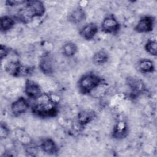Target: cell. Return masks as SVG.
Returning a JSON list of instances; mask_svg holds the SVG:
<instances>
[{"label": "cell", "mask_w": 157, "mask_h": 157, "mask_svg": "<svg viewBox=\"0 0 157 157\" xmlns=\"http://www.w3.org/2000/svg\"><path fill=\"white\" fill-rule=\"evenodd\" d=\"M39 146L43 152L50 155H56L59 152V148L57 144L53 139L50 137H45L42 139Z\"/></svg>", "instance_id": "11"}, {"label": "cell", "mask_w": 157, "mask_h": 157, "mask_svg": "<svg viewBox=\"0 0 157 157\" xmlns=\"http://www.w3.org/2000/svg\"><path fill=\"white\" fill-rule=\"evenodd\" d=\"M6 71L15 77H24L29 75L33 72V67L24 65L20 61H10L6 66Z\"/></svg>", "instance_id": "4"}, {"label": "cell", "mask_w": 157, "mask_h": 157, "mask_svg": "<svg viewBox=\"0 0 157 157\" xmlns=\"http://www.w3.org/2000/svg\"><path fill=\"white\" fill-rule=\"evenodd\" d=\"M30 105L28 101L21 96L14 101L10 105V112L15 117L20 116L25 113L29 109Z\"/></svg>", "instance_id": "9"}, {"label": "cell", "mask_w": 157, "mask_h": 157, "mask_svg": "<svg viewBox=\"0 0 157 157\" xmlns=\"http://www.w3.org/2000/svg\"><path fill=\"white\" fill-rule=\"evenodd\" d=\"M11 49L7 46L1 44L0 45V59L2 60L4 58L7 57L10 53Z\"/></svg>", "instance_id": "22"}, {"label": "cell", "mask_w": 157, "mask_h": 157, "mask_svg": "<svg viewBox=\"0 0 157 157\" xmlns=\"http://www.w3.org/2000/svg\"><path fill=\"white\" fill-rule=\"evenodd\" d=\"M61 51L64 56L69 58L75 55L78 51V47L75 43L73 42H67L62 46Z\"/></svg>", "instance_id": "19"}, {"label": "cell", "mask_w": 157, "mask_h": 157, "mask_svg": "<svg viewBox=\"0 0 157 157\" xmlns=\"http://www.w3.org/2000/svg\"><path fill=\"white\" fill-rule=\"evenodd\" d=\"M128 133V126L126 122L120 121L117 122L114 126L112 136L113 138L117 139H121L126 137Z\"/></svg>", "instance_id": "13"}, {"label": "cell", "mask_w": 157, "mask_h": 157, "mask_svg": "<svg viewBox=\"0 0 157 157\" xmlns=\"http://www.w3.org/2000/svg\"><path fill=\"white\" fill-rule=\"evenodd\" d=\"M127 86L130 89L132 96H137L143 93L145 90L144 82L139 78L136 77H128L126 80Z\"/></svg>", "instance_id": "8"}, {"label": "cell", "mask_w": 157, "mask_h": 157, "mask_svg": "<svg viewBox=\"0 0 157 157\" xmlns=\"http://www.w3.org/2000/svg\"><path fill=\"white\" fill-rule=\"evenodd\" d=\"M45 12L43 2L37 0L25 1L23 6L14 17L16 21L23 24L31 22L36 17H42Z\"/></svg>", "instance_id": "1"}, {"label": "cell", "mask_w": 157, "mask_h": 157, "mask_svg": "<svg viewBox=\"0 0 157 157\" xmlns=\"http://www.w3.org/2000/svg\"><path fill=\"white\" fill-rule=\"evenodd\" d=\"M137 67L140 72L142 73H152L155 71V67L154 63L149 59H142L138 61Z\"/></svg>", "instance_id": "16"}, {"label": "cell", "mask_w": 157, "mask_h": 157, "mask_svg": "<svg viewBox=\"0 0 157 157\" xmlns=\"http://www.w3.org/2000/svg\"><path fill=\"white\" fill-rule=\"evenodd\" d=\"M86 18V14L83 9L81 7H78L69 13L68 20L71 23L77 25L85 20Z\"/></svg>", "instance_id": "14"}, {"label": "cell", "mask_w": 157, "mask_h": 157, "mask_svg": "<svg viewBox=\"0 0 157 157\" xmlns=\"http://www.w3.org/2000/svg\"><path fill=\"white\" fill-rule=\"evenodd\" d=\"M95 117L96 115L93 111L82 110L78 113L77 121L80 126H84L92 121Z\"/></svg>", "instance_id": "15"}, {"label": "cell", "mask_w": 157, "mask_h": 157, "mask_svg": "<svg viewBox=\"0 0 157 157\" xmlns=\"http://www.w3.org/2000/svg\"><path fill=\"white\" fill-rule=\"evenodd\" d=\"M39 68L43 74L47 75H52L54 72V59L49 53H45L40 57L39 62Z\"/></svg>", "instance_id": "10"}, {"label": "cell", "mask_w": 157, "mask_h": 157, "mask_svg": "<svg viewBox=\"0 0 157 157\" xmlns=\"http://www.w3.org/2000/svg\"><path fill=\"white\" fill-rule=\"evenodd\" d=\"M101 30L105 34H115L120 29V24L117 18L112 14L108 15L101 23Z\"/></svg>", "instance_id": "5"}, {"label": "cell", "mask_w": 157, "mask_h": 157, "mask_svg": "<svg viewBox=\"0 0 157 157\" xmlns=\"http://www.w3.org/2000/svg\"><path fill=\"white\" fill-rule=\"evenodd\" d=\"M10 134V129L7 125V124L4 122H1L0 125V137L1 139H6Z\"/></svg>", "instance_id": "21"}, {"label": "cell", "mask_w": 157, "mask_h": 157, "mask_svg": "<svg viewBox=\"0 0 157 157\" xmlns=\"http://www.w3.org/2000/svg\"><path fill=\"white\" fill-rule=\"evenodd\" d=\"M25 93L28 98L34 100L37 99L44 94L39 84L30 79H28L25 82Z\"/></svg>", "instance_id": "7"}, {"label": "cell", "mask_w": 157, "mask_h": 157, "mask_svg": "<svg viewBox=\"0 0 157 157\" xmlns=\"http://www.w3.org/2000/svg\"><path fill=\"white\" fill-rule=\"evenodd\" d=\"M98 32V27L95 23L90 22L84 25L80 29L79 33L80 36L86 40L93 39Z\"/></svg>", "instance_id": "12"}, {"label": "cell", "mask_w": 157, "mask_h": 157, "mask_svg": "<svg viewBox=\"0 0 157 157\" xmlns=\"http://www.w3.org/2000/svg\"><path fill=\"white\" fill-rule=\"evenodd\" d=\"M145 51L152 56L157 55V43L155 40H148L144 46Z\"/></svg>", "instance_id": "20"}, {"label": "cell", "mask_w": 157, "mask_h": 157, "mask_svg": "<svg viewBox=\"0 0 157 157\" xmlns=\"http://www.w3.org/2000/svg\"><path fill=\"white\" fill-rule=\"evenodd\" d=\"M109 59V53L103 49L96 52L93 56V62L95 65H102L106 63Z\"/></svg>", "instance_id": "18"}, {"label": "cell", "mask_w": 157, "mask_h": 157, "mask_svg": "<svg viewBox=\"0 0 157 157\" xmlns=\"http://www.w3.org/2000/svg\"><path fill=\"white\" fill-rule=\"evenodd\" d=\"M15 19L9 15L2 16L0 18V29L1 33H6L11 29L15 24Z\"/></svg>", "instance_id": "17"}, {"label": "cell", "mask_w": 157, "mask_h": 157, "mask_svg": "<svg viewBox=\"0 0 157 157\" xmlns=\"http://www.w3.org/2000/svg\"><path fill=\"white\" fill-rule=\"evenodd\" d=\"M25 2V1H21V0H20V1L8 0V1H6V4L8 6L14 7V6H19V5H22Z\"/></svg>", "instance_id": "23"}, {"label": "cell", "mask_w": 157, "mask_h": 157, "mask_svg": "<svg viewBox=\"0 0 157 157\" xmlns=\"http://www.w3.org/2000/svg\"><path fill=\"white\" fill-rule=\"evenodd\" d=\"M104 80L94 72L83 74L77 82L79 91L83 94L91 93L94 90L103 84Z\"/></svg>", "instance_id": "3"}, {"label": "cell", "mask_w": 157, "mask_h": 157, "mask_svg": "<svg viewBox=\"0 0 157 157\" xmlns=\"http://www.w3.org/2000/svg\"><path fill=\"white\" fill-rule=\"evenodd\" d=\"M31 107V112L40 118H52L56 117L59 112L58 102L49 94L44 93Z\"/></svg>", "instance_id": "2"}, {"label": "cell", "mask_w": 157, "mask_h": 157, "mask_svg": "<svg viewBox=\"0 0 157 157\" xmlns=\"http://www.w3.org/2000/svg\"><path fill=\"white\" fill-rule=\"evenodd\" d=\"M155 18L151 15H145L140 18L136 25L134 31L138 33H147L153 31L155 25Z\"/></svg>", "instance_id": "6"}]
</instances>
